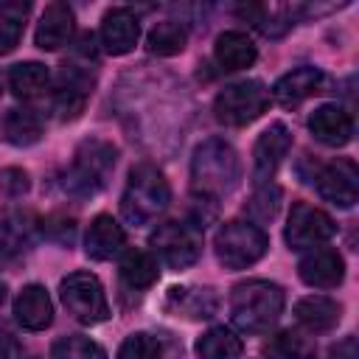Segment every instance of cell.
Wrapping results in <instances>:
<instances>
[{
    "mask_svg": "<svg viewBox=\"0 0 359 359\" xmlns=\"http://www.w3.org/2000/svg\"><path fill=\"white\" fill-rule=\"evenodd\" d=\"M3 300H6V286L0 283V303H3Z\"/></svg>",
    "mask_w": 359,
    "mask_h": 359,
    "instance_id": "obj_38",
    "label": "cell"
},
{
    "mask_svg": "<svg viewBox=\"0 0 359 359\" xmlns=\"http://www.w3.org/2000/svg\"><path fill=\"white\" fill-rule=\"evenodd\" d=\"M90 87H93V79L81 67H73V65L67 67L65 65V70L59 76V93H56V112H59V118H65V121L79 118L84 104H87Z\"/></svg>",
    "mask_w": 359,
    "mask_h": 359,
    "instance_id": "obj_21",
    "label": "cell"
},
{
    "mask_svg": "<svg viewBox=\"0 0 359 359\" xmlns=\"http://www.w3.org/2000/svg\"><path fill=\"white\" fill-rule=\"evenodd\" d=\"M50 356L53 359H107L104 348L98 342H93L90 337H81V334H70V337L56 339Z\"/></svg>",
    "mask_w": 359,
    "mask_h": 359,
    "instance_id": "obj_32",
    "label": "cell"
},
{
    "mask_svg": "<svg viewBox=\"0 0 359 359\" xmlns=\"http://www.w3.org/2000/svg\"><path fill=\"white\" fill-rule=\"evenodd\" d=\"M323 81H325V76H323L320 67H314V65H300V67L283 73V76L272 84V98H275L278 104L292 107V104H300L303 98L320 93Z\"/></svg>",
    "mask_w": 359,
    "mask_h": 359,
    "instance_id": "obj_18",
    "label": "cell"
},
{
    "mask_svg": "<svg viewBox=\"0 0 359 359\" xmlns=\"http://www.w3.org/2000/svg\"><path fill=\"white\" fill-rule=\"evenodd\" d=\"M241 180V160L224 137H208L191 157V188L196 199L216 205L236 191Z\"/></svg>",
    "mask_w": 359,
    "mask_h": 359,
    "instance_id": "obj_1",
    "label": "cell"
},
{
    "mask_svg": "<svg viewBox=\"0 0 359 359\" xmlns=\"http://www.w3.org/2000/svg\"><path fill=\"white\" fill-rule=\"evenodd\" d=\"M269 107V90L258 79L233 81L213 98V115L224 126H247L261 118Z\"/></svg>",
    "mask_w": 359,
    "mask_h": 359,
    "instance_id": "obj_6",
    "label": "cell"
},
{
    "mask_svg": "<svg viewBox=\"0 0 359 359\" xmlns=\"http://www.w3.org/2000/svg\"><path fill=\"white\" fill-rule=\"evenodd\" d=\"M3 135L14 146H31V143H36L42 137V121H39V115L34 109L14 107L3 118Z\"/></svg>",
    "mask_w": 359,
    "mask_h": 359,
    "instance_id": "obj_26",
    "label": "cell"
},
{
    "mask_svg": "<svg viewBox=\"0 0 359 359\" xmlns=\"http://www.w3.org/2000/svg\"><path fill=\"white\" fill-rule=\"evenodd\" d=\"M160 342L146 334V331H137V334H129L121 348H118V356L115 359H160Z\"/></svg>",
    "mask_w": 359,
    "mask_h": 359,
    "instance_id": "obj_33",
    "label": "cell"
},
{
    "mask_svg": "<svg viewBox=\"0 0 359 359\" xmlns=\"http://www.w3.org/2000/svg\"><path fill=\"white\" fill-rule=\"evenodd\" d=\"M283 303H286V294L278 283L264 278L244 280L230 292L233 325L244 334H266L283 314Z\"/></svg>",
    "mask_w": 359,
    "mask_h": 359,
    "instance_id": "obj_2",
    "label": "cell"
},
{
    "mask_svg": "<svg viewBox=\"0 0 359 359\" xmlns=\"http://www.w3.org/2000/svg\"><path fill=\"white\" fill-rule=\"evenodd\" d=\"M14 317L25 331H42L53 323V303L39 283L22 286V292L14 297Z\"/></svg>",
    "mask_w": 359,
    "mask_h": 359,
    "instance_id": "obj_20",
    "label": "cell"
},
{
    "mask_svg": "<svg viewBox=\"0 0 359 359\" xmlns=\"http://www.w3.org/2000/svg\"><path fill=\"white\" fill-rule=\"evenodd\" d=\"M264 353H266L269 359H309V356L314 353V348L309 345L306 337H300V334H294V331H280V334H275V337L266 342Z\"/></svg>",
    "mask_w": 359,
    "mask_h": 359,
    "instance_id": "obj_31",
    "label": "cell"
},
{
    "mask_svg": "<svg viewBox=\"0 0 359 359\" xmlns=\"http://www.w3.org/2000/svg\"><path fill=\"white\" fill-rule=\"evenodd\" d=\"M297 275L311 289H334L345 278V261L334 247H314L300 258Z\"/></svg>",
    "mask_w": 359,
    "mask_h": 359,
    "instance_id": "obj_13",
    "label": "cell"
},
{
    "mask_svg": "<svg viewBox=\"0 0 359 359\" xmlns=\"http://www.w3.org/2000/svg\"><path fill=\"white\" fill-rule=\"evenodd\" d=\"M140 22L129 8H112L101 20V45L112 56H123L137 45Z\"/></svg>",
    "mask_w": 359,
    "mask_h": 359,
    "instance_id": "obj_16",
    "label": "cell"
},
{
    "mask_svg": "<svg viewBox=\"0 0 359 359\" xmlns=\"http://www.w3.org/2000/svg\"><path fill=\"white\" fill-rule=\"evenodd\" d=\"M292 149V132L286 123L275 121L269 123V129L261 132V137L252 146V182L255 185H266L272 182L278 165L283 163V157Z\"/></svg>",
    "mask_w": 359,
    "mask_h": 359,
    "instance_id": "obj_11",
    "label": "cell"
},
{
    "mask_svg": "<svg viewBox=\"0 0 359 359\" xmlns=\"http://www.w3.org/2000/svg\"><path fill=\"white\" fill-rule=\"evenodd\" d=\"M0 359H20V345L11 334L0 328Z\"/></svg>",
    "mask_w": 359,
    "mask_h": 359,
    "instance_id": "obj_37",
    "label": "cell"
},
{
    "mask_svg": "<svg viewBox=\"0 0 359 359\" xmlns=\"http://www.w3.org/2000/svg\"><path fill=\"white\" fill-rule=\"evenodd\" d=\"M48 84H50V73L39 62H20V65H14L8 70V87L22 101L42 95L48 90Z\"/></svg>",
    "mask_w": 359,
    "mask_h": 359,
    "instance_id": "obj_25",
    "label": "cell"
},
{
    "mask_svg": "<svg viewBox=\"0 0 359 359\" xmlns=\"http://www.w3.org/2000/svg\"><path fill=\"white\" fill-rule=\"evenodd\" d=\"M216 258L224 269H247L269 250L266 233L252 222H224L213 238Z\"/></svg>",
    "mask_w": 359,
    "mask_h": 359,
    "instance_id": "obj_5",
    "label": "cell"
},
{
    "mask_svg": "<svg viewBox=\"0 0 359 359\" xmlns=\"http://www.w3.org/2000/svg\"><path fill=\"white\" fill-rule=\"evenodd\" d=\"M309 132L325 146H345L353 137V118L337 104H323L309 115Z\"/></svg>",
    "mask_w": 359,
    "mask_h": 359,
    "instance_id": "obj_15",
    "label": "cell"
},
{
    "mask_svg": "<svg viewBox=\"0 0 359 359\" xmlns=\"http://www.w3.org/2000/svg\"><path fill=\"white\" fill-rule=\"evenodd\" d=\"M196 356L199 359H238L241 356V339L230 328L213 325L196 339Z\"/></svg>",
    "mask_w": 359,
    "mask_h": 359,
    "instance_id": "obj_27",
    "label": "cell"
},
{
    "mask_svg": "<svg viewBox=\"0 0 359 359\" xmlns=\"http://www.w3.org/2000/svg\"><path fill=\"white\" fill-rule=\"evenodd\" d=\"M334 233H337V224L325 210L309 202H294L289 210L283 238L289 250H314V247H323Z\"/></svg>",
    "mask_w": 359,
    "mask_h": 359,
    "instance_id": "obj_9",
    "label": "cell"
},
{
    "mask_svg": "<svg viewBox=\"0 0 359 359\" xmlns=\"http://www.w3.org/2000/svg\"><path fill=\"white\" fill-rule=\"evenodd\" d=\"M39 230H42L48 238L59 241V244H70L73 236H76V222L67 219V216H50V219H45V222H39Z\"/></svg>",
    "mask_w": 359,
    "mask_h": 359,
    "instance_id": "obj_35",
    "label": "cell"
},
{
    "mask_svg": "<svg viewBox=\"0 0 359 359\" xmlns=\"http://www.w3.org/2000/svg\"><path fill=\"white\" fill-rule=\"evenodd\" d=\"M314 185L317 194L337 208H353V202L359 199V171L348 157H337L320 165L314 171Z\"/></svg>",
    "mask_w": 359,
    "mask_h": 359,
    "instance_id": "obj_10",
    "label": "cell"
},
{
    "mask_svg": "<svg viewBox=\"0 0 359 359\" xmlns=\"http://www.w3.org/2000/svg\"><path fill=\"white\" fill-rule=\"evenodd\" d=\"M328 359H359V345L356 337H342L328 348Z\"/></svg>",
    "mask_w": 359,
    "mask_h": 359,
    "instance_id": "obj_36",
    "label": "cell"
},
{
    "mask_svg": "<svg viewBox=\"0 0 359 359\" xmlns=\"http://www.w3.org/2000/svg\"><path fill=\"white\" fill-rule=\"evenodd\" d=\"M39 236V219L22 208L0 210V264L20 258Z\"/></svg>",
    "mask_w": 359,
    "mask_h": 359,
    "instance_id": "obj_12",
    "label": "cell"
},
{
    "mask_svg": "<svg viewBox=\"0 0 359 359\" xmlns=\"http://www.w3.org/2000/svg\"><path fill=\"white\" fill-rule=\"evenodd\" d=\"M168 202H171V188L165 174L154 163L132 165L126 177V188L121 194V216L129 224L143 227L151 224L157 216H163Z\"/></svg>",
    "mask_w": 359,
    "mask_h": 359,
    "instance_id": "obj_3",
    "label": "cell"
},
{
    "mask_svg": "<svg viewBox=\"0 0 359 359\" xmlns=\"http://www.w3.org/2000/svg\"><path fill=\"white\" fill-rule=\"evenodd\" d=\"M118 149L109 140L90 137L76 149V157L65 174V191L73 196H93L104 188L109 171L115 168Z\"/></svg>",
    "mask_w": 359,
    "mask_h": 359,
    "instance_id": "obj_4",
    "label": "cell"
},
{
    "mask_svg": "<svg viewBox=\"0 0 359 359\" xmlns=\"http://www.w3.org/2000/svg\"><path fill=\"white\" fill-rule=\"evenodd\" d=\"M59 294H62L67 314L84 325H98L109 317V303H107L104 286L93 272H84V269L70 272L67 278H62Z\"/></svg>",
    "mask_w": 359,
    "mask_h": 359,
    "instance_id": "obj_8",
    "label": "cell"
},
{
    "mask_svg": "<svg viewBox=\"0 0 359 359\" xmlns=\"http://www.w3.org/2000/svg\"><path fill=\"white\" fill-rule=\"evenodd\" d=\"M165 309L185 320H208L219 309V297L210 286H171L165 294Z\"/></svg>",
    "mask_w": 359,
    "mask_h": 359,
    "instance_id": "obj_14",
    "label": "cell"
},
{
    "mask_svg": "<svg viewBox=\"0 0 359 359\" xmlns=\"http://www.w3.org/2000/svg\"><path fill=\"white\" fill-rule=\"evenodd\" d=\"M73 28H76L73 8H70L67 3H50V6L42 11L39 22H36L34 42H36V48H42V50H56V48H62L65 42H70Z\"/></svg>",
    "mask_w": 359,
    "mask_h": 359,
    "instance_id": "obj_17",
    "label": "cell"
},
{
    "mask_svg": "<svg viewBox=\"0 0 359 359\" xmlns=\"http://www.w3.org/2000/svg\"><path fill=\"white\" fill-rule=\"evenodd\" d=\"M185 42H188V34H185V25L182 22H174V20H163L157 22L149 36H146V45L151 53L157 56H174V53H182L185 50Z\"/></svg>",
    "mask_w": 359,
    "mask_h": 359,
    "instance_id": "obj_28",
    "label": "cell"
},
{
    "mask_svg": "<svg viewBox=\"0 0 359 359\" xmlns=\"http://www.w3.org/2000/svg\"><path fill=\"white\" fill-rule=\"evenodd\" d=\"M28 188H31L28 171H22V168H3L0 171V194L3 196L17 199V196L28 194Z\"/></svg>",
    "mask_w": 359,
    "mask_h": 359,
    "instance_id": "obj_34",
    "label": "cell"
},
{
    "mask_svg": "<svg viewBox=\"0 0 359 359\" xmlns=\"http://www.w3.org/2000/svg\"><path fill=\"white\" fill-rule=\"evenodd\" d=\"M28 14V3H3L0 6V56L11 53L22 36V20Z\"/></svg>",
    "mask_w": 359,
    "mask_h": 359,
    "instance_id": "obj_29",
    "label": "cell"
},
{
    "mask_svg": "<svg viewBox=\"0 0 359 359\" xmlns=\"http://www.w3.org/2000/svg\"><path fill=\"white\" fill-rule=\"evenodd\" d=\"M118 269H121V280L129 289H149L160 275L157 258L146 250H123Z\"/></svg>",
    "mask_w": 359,
    "mask_h": 359,
    "instance_id": "obj_24",
    "label": "cell"
},
{
    "mask_svg": "<svg viewBox=\"0 0 359 359\" xmlns=\"http://www.w3.org/2000/svg\"><path fill=\"white\" fill-rule=\"evenodd\" d=\"M151 255L168 269H188L202 255V230L191 222H163L151 236Z\"/></svg>",
    "mask_w": 359,
    "mask_h": 359,
    "instance_id": "obj_7",
    "label": "cell"
},
{
    "mask_svg": "<svg viewBox=\"0 0 359 359\" xmlns=\"http://www.w3.org/2000/svg\"><path fill=\"white\" fill-rule=\"evenodd\" d=\"M213 56L222 70H247L258 59V48L244 31H224L216 36Z\"/></svg>",
    "mask_w": 359,
    "mask_h": 359,
    "instance_id": "obj_23",
    "label": "cell"
},
{
    "mask_svg": "<svg viewBox=\"0 0 359 359\" xmlns=\"http://www.w3.org/2000/svg\"><path fill=\"white\" fill-rule=\"evenodd\" d=\"M278 208H280V188L272 185V182H266V185H255V194L250 196V202H247L244 210H247L250 222L261 227L264 222H272L275 219Z\"/></svg>",
    "mask_w": 359,
    "mask_h": 359,
    "instance_id": "obj_30",
    "label": "cell"
},
{
    "mask_svg": "<svg viewBox=\"0 0 359 359\" xmlns=\"http://www.w3.org/2000/svg\"><path fill=\"white\" fill-rule=\"evenodd\" d=\"M123 241H126V233L118 224V219H112L109 213H98L87 227L84 252L93 261H109L112 255H118L123 250Z\"/></svg>",
    "mask_w": 359,
    "mask_h": 359,
    "instance_id": "obj_19",
    "label": "cell"
},
{
    "mask_svg": "<svg viewBox=\"0 0 359 359\" xmlns=\"http://www.w3.org/2000/svg\"><path fill=\"white\" fill-rule=\"evenodd\" d=\"M339 317H342V306L325 294H309V297H300L294 303V320L311 334H323V331L337 328Z\"/></svg>",
    "mask_w": 359,
    "mask_h": 359,
    "instance_id": "obj_22",
    "label": "cell"
}]
</instances>
